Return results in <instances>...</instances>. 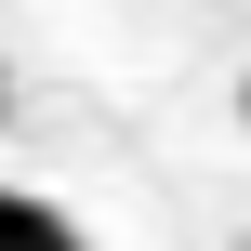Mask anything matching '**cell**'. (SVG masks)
Wrapping results in <instances>:
<instances>
[{"mask_svg":"<svg viewBox=\"0 0 251 251\" xmlns=\"http://www.w3.org/2000/svg\"><path fill=\"white\" fill-rule=\"evenodd\" d=\"M0 251H79V225H66L53 199H13V185H0Z\"/></svg>","mask_w":251,"mask_h":251,"instance_id":"6da1fadb","label":"cell"},{"mask_svg":"<svg viewBox=\"0 0 251 251\" xmlns=\"http://www.w3.org/2000/svg\"><path fill=\"white\" fill-rule=\"evenodd\" d=\"M238 119H251V93H238Z\"/></svg>","mask_w":251,"mask_h":251,"instance_id":"7a4b0ae2","label":"cell"},{"mask_svg":"<svg viewBox=\"0 0 251 251\" xmlns=\"http://www.w3.org/2000/svg\"><path fill=\"white\" fill-rule=\"evenodd\" d=\"M0 93H13V79H0Z\"/></svg>","mask_w":251,"mask_h":251,"instance_id":"3957f363","label":"cell"}]
</instances>
